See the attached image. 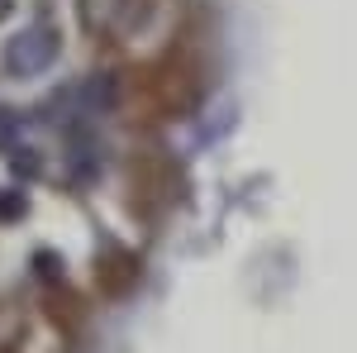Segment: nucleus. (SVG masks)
Listing matches in <instances>:
<instances>
[{
    "label": "nucleus",
    "instance_id": "f257e3e1",
    "mask_svg": "<svg viewBox=\"0 0 357 353\" xmlns=\"http://www.w3.org/2000/svg\"><path fill=\"white\" fill-rule=\"evenodd\" d=\"M57 57V34L53 29H24L10 38L5 48V72L10 77H38L43 67H53Z\"/></svg>",
    "mask_w": 357,
    "mask_h": 353
}]
</instances>
